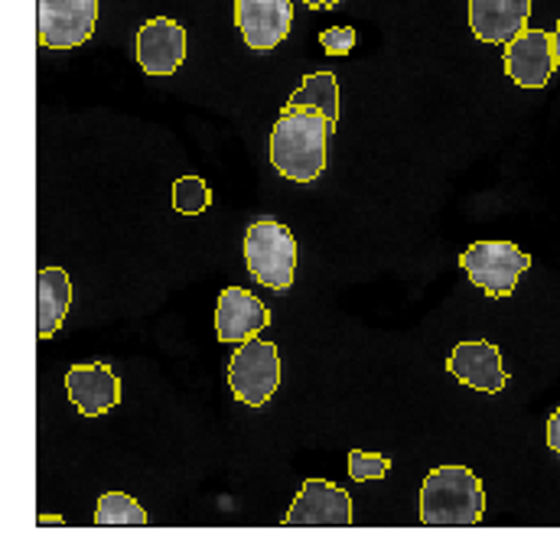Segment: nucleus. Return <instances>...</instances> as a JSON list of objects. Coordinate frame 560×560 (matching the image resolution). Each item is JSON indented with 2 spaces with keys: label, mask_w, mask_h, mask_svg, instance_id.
I'll use <instances>...</instances> for the list:
<instances>
[{
  "label": "nucleus",
  "mask_w": 560,
  "mask_h": 560,
  "mask_svg": "<svg viewBox=\"0 0 560 560\" xmlns=\"http://www.w3.org/2000/svg\"><path fill=\"white\" fill-rule=\"evenodd\" d=\"M332 121L310 108L283 105L278 125L271 131V163L283 179L313 183L326 170V143L332 135Z\"/></svg>",
  "instance_id": "obj_1"
},
{
  "label": "nucleus",
  "mask_w": 560,
  "mask_h": 560,
  "mask_svg": "<svg viewBox=\"0 0 560 560\" xmlns=\"http://www.w3.org/2000/svg\"><path fill=\"white\" fill-rule=\"evenodd\" d=\"M486 512V492L472 469L466 466H440L420 486V522L430 528L440 525H479Z\"/></svg>",
  "instance_id": "obj_2"
},
{
  "label": "nucleus",
  "mask_w": 560,
  "mask_h": 560,
  "mask_svg": "<svg viewBox=\"0 0 560 560\" xmlns=\"http://www.w3.org/2000/svg\"><path fill=\"white\" fill-rule=\"evenodd\" d=\"M296 261H300V248L287 225H280L275 219H258L248 225L245 265H248V275L261 287H271L278 293L290 290L296 278Z\"/></svg>",
  "instance_id": "obj_3"
},
{
  "label": "nucleus",
  "mask_w": 560,
  "mask_h": 560,
  "mask_svg": "<svg viewBox=\"0 0 560 560\" xmlns=\"http://www.w3.org/2000/svg\"><path fill=\"white\" fill-rule=\"evenodd\" d=\"M229 388L235 401L265 408L280 388V352L268 339H245L229 359Z\"/></svg>",
  "instance_id": "obj_4"
},
{
  "label": "nucleus",
  "mask_w": 560,
  "mask_h": 560,
  "mask_svg": "<svg viewBox=\"0 0 560 560\" xmlns=\"http://www.w3.org/2000/svg\"><path fill=\"white\" fill-rule=\"evenodd\" d=\"M459 268L486 296H509L532 268V255L512 242H476L459 255Z\"/></svg>",
  "instance_id": "obj_5"
},
{
  "label": "nucleus",
  "mask_w": 560,
  "mask_h": 560,
  "mask_svg": "<svg viewBox=\"0 0 560 560\" xmlns=\"http://www.w3.org/2000/svg\"><path fill=\"white\" fill-rule=\"evenodd\" d=\"M98 0H39V43L46 49H75L92 39Z\"/></svg>",
  "instance_id": "obj_6"
},
{
  "label": "nucleus",
  "mask_w": 560,
  "mask_h": 560,
  "mask_svg": "<svg viewBox=\"0 0 560 560\" xmlns=\"http://www.w3.org/2000/svg\"><path fill=\"white\" fill-rule=\"evenodd\" d=\"M555 33L525 26L512 43H505V72L522 89H545L558 72Z\"/></svg>",
  "instance_id": "obj_7"
},
{
  "label": "nucleus",
  "mask_w": 560,
  "mask_h": 560,
  "mask_svg": "<svg viewBox=\"0 0 560 560\" xmlns=\"http://www.w3.org/2000/svg\"><path fill=\"white\" fill-rule=\"evenodd\" d=\"M290 528L300 525H332V528H346L352 525V495L326 479H306L287 512Z\"/></svg>",
  "instance_id": "obj_8"
},
{
  "label": "nucleus",
  "mask_w": 560,
  "mask_h": 560,
  "mask_svg": "<svg viewBox=\"0 0 560 560\" xmlns=\"http://www.w3.org/2000/svg\"><path fill=\"white\" fill-rule=\"evenodd\" d=\"M235 26L248 49L271 52L293 26V0H235Z\"/></svg>",
  "instance_id": "obj_9"
},
{
  "label": "nucleus",
  "mask_w": 560,
  "mask_h": 560,
  "mask_svg": "<svg viewBox=\"0 0 560 560\" xmlns=\"http://www.w3.org/2000/svg\"><path fill=\"white\" fill-rule=\"evenodd\" d=\"M446 372L456 375L463 385L486 392V395H499L509 385V372L502 365V352L499 346L486 342V339H466L459 342L450 359H446Z\"/></svg>",
  "instance_id": "obj_10"
},
{
  "label": "nucleus",
  "mask_w": 560,
  "mask_h": 560,
  "mask_svg": "<svg viewBox=\"0 0 560 560\" xmlns=\"http://www.w3.org/2000/svg\"><path fill=\"white\" fill-rule=\"evenodd\" d=\"M66 392L82 418H102L121 405V378L102 362L72 365L66 372Z\"/></svg>",
  "instance_id": "obj_11"
},
{
  "label": "nucleus",
  "mask_w": 560,
  "mask_h": 560,
  "mask_svg": "<svg viewBox=\"0 0 560 560\" xmlns=\"http://www.w3.org/2000/svg\"><path fill=\"white\" fill-rule=\"evenodd\" d=\"M186 59V30L170 16H153L138 33V62L147 75H173Z\"/></svg>",
  "instance_id": "obj_12"
},
{
  "label": "nucleus",
  "mask_w": 560,
  "mask_h": 560,
  "mask_svg": "<svg viewBox=\"0 0 560 560\" xmlns=\"http://www.w3.org/2000/svg\"><path fill=\"white\" fill-rule=\"evenodd\" d=\"M271 326L268 306L242 287H225L215 303V336L222 342H245L255 339Z\"/></svg>",
  "instance_id": "obj_13"
},
{
  "label": "nucleus",
  "mask_w": 560,
  "mask_h": 560,
  "mask_svg": "<svg viewBox=\"0 0 560 560\" xmlns=\"http://www.w3.org/2000/svg\"><path fill=\"white\" fill-rule=\"evenodd\" d=\"M535 0H469V30L479 43H512L532 16Z\"/></svg>",
  "instance_id": "obj_14"
},
{
  "label": "nucleus",
  "mask_w": 560,
  "mask_h": 560,
  "mask_svg": "<svg viewBox=\"0 0 560 560\" xmlns=\"http://www.w3.org/2000/svg\"><path fill=\"white\" fill-rule=\"evenodd\" d=\"M36 300H39V313H36V326H39V339H52L69 313L72 303V280L62 268H43L36 280Z\"/></svg>",
  "instance_id": "obj_15"
},
{
  "label": "nucleus",
  "mask_w": 560,
  "mask_h": 560,
  "mask_svg": "<svg viewBox=\"0 0 560 560\" xmlns=\"http://www.w3.org/2000/svg\"><path fill=\"white\" fill-rule=\"evenodd\" d=\"M290 108H310L326 115L332 125L339 121V82L332 72H313L300 82V89L287 102Z\"/></svg>",
  "instance_id": "obj_16"
},
{
  "label": "nucleus",
  "mask_w": 560,
  "mask_h": 560,
  "mask_svg": "<svg viewBox=\"0 0 560 560\" xmlns=\"http://www.w3.org/2000/svg\"><path fill=\"white\" fill-rule=\"evenodd\" d=\"M95 525H147V512L125 492H105L95 509Z\"/></svg>",
  "instance_id": "obj_17"
},
{
  "label": "nucleus",
  "mask_w": 560,
  "mask_h": 560,
  "mask_svg": "<svg viewBox=\"0 0 560 560\" xmlns=\"http://www.w3.org/2000/svg\"><path fill=\"white\" fill-rule=\"evenodd\" d=\"M212 206V189L199 176H179L173 183V209L179 215H199Z\"/></svg>",
  "instance_id": "obj_18"
},
{
  "label": "nucleus",
  "mask_w": 560,
  "mask_h": 560,
  "mask_svg": "<svg viewBox=\"0 0 560 560\" xmlns=\"http://www.w3.org/2000/svg\"><path fill=\"white\" fill-rule=\"evenodd\" d=\"M392 469V459L388 456H378V453H365V450H352L349 453V476L355 482H372V479H385Z\"/></svg>",
  "instance_id": "obj_19"
},
{
  "label": "nucleus",
  "mask_w": 560,
  "mask_h": 560,
  "mask_svg": "<svg viewBox=\"0 0 560 560\" xmlns=\"http://www.w3.org/2000/svg\"><path fill=\"white\" fill-rule=\"evenodd\" d=\"M355 30L352 26H332V30H323L319 33V46L329 52V56H349L352 46H355Z\"/></svg>",
  "instance_id": "obj_20"
},
{
  "label": "nucleus",
  "mask_w": 560,
  "mask_h": 560,
  "mask_svg": "<svg viewBox=\"0 0 560 560\" xmlns=\"http://www.w3.org/2000/svg\"><path fill=\"white\" fill-rule=\"evenodd\" d=\"M548 446L560 456V408L548 418Z\"/></svg>",
  "instance_id": "obj_21"
},
{
  "label": "nucleus",
  "mask_w": 560,
  "mask_h": 560,
  "mask_svg": "<svg viewBox=\"0 0 560 560\" xmlns=\"http://www.w3.org/2000/svg\"><path fill=\"white\" fill-rule=\"evenodd\" d=\"M310 10H323V7H336V3H342V0H303Z\"/></svg>",
  "instance_id": "obj_22"
},
{
  "label": "nucleus",
  "mask_w": 560,
  "mask_h": 560,
  "mask_svg": "<svg viewBox=\"0 0 560 560\" xmlns=\"http://www.w3.org/2000/svg\"><path fill=\"white\" fill-rule=\"evenodd\" d=\"M59 522H62V518H56V515H43V518H39V525H59Z\"/></svg>",
  "instance_id": "obj_23"
},
{
  "label": "nucleus",
  "mask_w": 560,
  "mask_h": 560,
  "mask_svg": "<svg viewBox=\"0 0 560 560\" xmlns=\"http://www.w3.org/2000/svg\"><path fill=\"white\" fill-rule=\"evenodd\" d=\"M555 52H558V62H560V20H558V26H555Z\"/></svg>",
  "instance_id": "obj_24"
}]
</instances>
